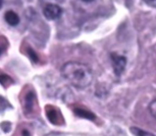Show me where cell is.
Wrapping results in <instances>:
<instances>
[{
	"label": "cell",
	"instance_id": "obj_6",
	"mask_svg": "<svg viewBox=\"0 0 156 136\" xmlns=\"http://www.w3.org/2000/svg\"><path fill=\"white\" fill-rule=\"evenodd\" d=\"M9 46V41L6 37L0 36V56H1L8 49Z\"/></svg>",
	"mask_w": 156,
	"mask_h": 136
},
{
	"label": "cell",
	"instance_id": "obj_11",
	"mask_svg": "<svg viewBox=\"0 0 156 136\" xmlns=\"http://www.w3.org/2000/svg\"><path fill=\"white\" fill-rule=\"evenodd\" d=\"M2 5H3V0H0V9H1Z\"/></svg>",
	"mask_w": 156,
	"mask_h": 136
},
{
	"label": "cell",
	"instance_id": "obj_4",
	"mask_svg": "<svg viewBox=\"0 0 156 136\" xmlns=\"http://www.w3.org/2000/svg\"><path fill=\"white\" fill-rule=\"evenodd\" d=\"M5 20L10 26H17L20 23V19L16 12H14L13 10H9L5 14Z\"/></svg>",
	"mask_w": 156,
	"mask_h": 136
},
{
	"label": "cell",
	"instance_id": "obj_2",
	"mask_svg": "<svg viewBox=\"0 0 156 136\" xmlns=\"http://www.w3.org/2000/svg\"><path fill=\"white\" fill-rule=\"evenodd\" d=\"M110 58H111V63H112L114 73L118 77L121 76L125 70L126 65H127V58L125 56L118 54L116 52H112L110 54Z\"/></svg>",
	"mask_w": 156,
	"mask_h": 136
},
{
	"label": "cell",
	"instance_id": "obj_10",
	"mask_svg": "<svg viewBox=\"0 0 156 136\" xmlns=\"http://www.w3.org/2000/svg\"><path fill=\"white\" fill-rule=\"evenodd\" d=\"M83 2H86V3H90V2H93L94 0H82Z\"/></svg>",
	"mask_w": 156,
	"mask_h": 136
},
{
	"label": "cell",
	"instance_id": "obj_8",
	"mask_svg": "<svg viewBox=\"0 0 156 136\" xmlns=\"http://www.w3.org/2000/svg\"><path fill=\"white\" fill-rule=\"evenodd\" d=\"M149 111L151 113V115L156 119V99L152 100L150 105H149Z\"/></svg>",
	"mask_w": 156,
	"mask_h": 136
},
{
	"label": "cell",
	"instance_id": "obj_3",
	"mask_svg": "<svg viewBox=\"0 0 156 136\" xmlns=\"http://www.w3.org/2000/svg\"><path fill=\"white\" fill-rule=\"evenodd\" d=\"M62 13V9L55 4H48L43 9V15L47 20H54L61 17Z\"/></svg>",
	"mask_w": 156,
	"mask_h": 136
},
{
	"label": "cell",
	"instance_id": "obj_7",
	"mask_svg": "<svg viewBox=\"0 0 156 136\" xmlns=\"http://www.w3.org/2000/svg\"><path fill=\"white\" fill-rule=\"evenodd\" d=\"M26 52H28L30 58L33 61V62H38L39 61V57L36 53L35 51H33V49L31 47H28L27 50H26Z\"/></svg>",
	"mask_w": 156,
	"mask_h": 136
},
{
	"label": "cell",
	"instance_id": "obj_5",
	"mask_svg": "<svg viewBox=\"0 0 156 136\" xmlns=\"http://www.w3.org/2000/svg\"><path fill=\"white\" fill-rule=\"evenodd\" d=\"M129 130L134 136H155L153 133L144 131L142 129H140L138 127H131Z\"/></svg>",
	"mask_w": 156,
	"mask_h": 136
},
{
	"label": "cell",
	"instance_id": "obj_1",
	"mask_svg": "<svg viewBox=\"0 0 156 136\" xmlns=\"http://www.w3.org/2000/svg\"><path fill=\"white\" fill-rule=\"evenodd\" d=\"M62 77L73 88L84 89L88 88L94 79L91 68L80 62H68L61 69Z\"/></svg>",
	"mask_w": 156,
	"mask_h": 136
},
{
	"label": "cell",
	"instance_id": "obj_9",
	"mask_svg": "<svg viewBox=\"0 0 156 136\" xmlns=\"http://www.w3.org/2000/svg\"><path fill=\"white\" fill-rule=\"evenodd\" d=\"M143 2L151 8H156V0H143Z\"/></svg>",
	"mask_w": 156,
	"mask_h": 136
}]
</instances>
